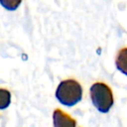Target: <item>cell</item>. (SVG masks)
<instances>
[{
    "mask_svg": "<svg viewBox=\"0 0 127 127\" xmlns=\"http://www.w3.org/2000/svg\"><path fill=\"white\" fill-rule=\"evenodd\" d=\"M56 98L64 106H74L82 98V87L74 79H65L60 82L56 90Z\"/></svg>",
    "mask_w": 127,
    "mask_h": 127,
    "instance_id": "1",
    "label": "cell"
},
{
    "mask_svg": "<svg viewBox=\"0 0 127 127\" xmlns=\"http://www.w3.org/2000/svg\"><path fill=\"white\" fill-rule=\"evenodd\" d=\"M93 106L101 113H107L113 106L114 99L111 88L104 82H95L89 88Z\"/></svg>",
    "mask_w": 127,
    "mask_h": 127,
    "instance_id": "2",
    "label": "cell"
},
{
    "mask_svg": "<svg viewBox=\"0 0 127 127\" xmlns=\"http://www.w3.org/2000/svg\"><path fill=\"white\" fill-rule=\"evenodd\" d=\"M53 123L54 127H76L75 120L61 109L54 110Z\"/></svg>",
    "mask_w": 127,
    "mask_h": 127,
    "instance_id": "3",
    "label": "cell"
},
{
    "mask_svg": "<svg viewBox=\"0 0 127 127\" xmlns=\"http://www.w3.org/2000/svg\"><path fill=\"white\" fill-rule=\"evenodd\" d=\"M115 65L121 73L127 75V48H123L117 53Z\"/></svg>",
    "mask_w": 127,
    "mask_h": 127,
    "instance_id": "4",
    "label": "cell"
},
{
    "mask_svg": "<svg viewBox=\"0 0 127 127\" xmlns=\"http://www.w3.org/2000/svg\"><path fill=\"white\" fill-rule=\"evenodd\" d=\"M11 103V93L9 90L0 88V109H6Z\"/></svg>",
    "mask_w": 127,
    "mask_h": 127,
    "instance_id": "5",
    "label": "cell"
},
{
    "mask_svg": "<svg viewBox=\"0 0 127 127\" xmlns=\"http://www.w3.org/2000/svg\"><path fill=\"white\" fill-rule=\"evenodd\" d=\"M21 2L22 0H0V4L2 5V7L9 11L16 10L20 6Z\"/></svg>",
    "mask_w": 127,
    "mask_h": 127,
    "instance_id": "6",
    "label": "cell"
}]
</instances>
